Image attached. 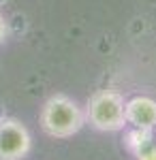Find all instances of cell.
<instances>
[{
    "mask_svg": "<svg viewBox=\"0 0 156 160\" xmlns=\"http://www.w3.org/2000/svg\"><path fill=\"white\" fill-rule=\"evenodd\" d=\"M39 124L51 139H69L86 126V111L71 96L54 94L43 102Z\"/></svg>",
    "mask_w": 156,
    "mask_h": 160,
    "instance_id": "6da1fadb",
    "label": "cell"
},
{
    "mask_svg": "<svg viewBox=\"0 0 156 160\" xmlns=\"http://www.w3.org/2000/svg\"><path fill=\"white\" fill-rule=\"evenodd\" d=\"M154 139V130H148V128H137V126H133L131 130L126 132V139H124V143H126V148L131 149V152H137V149L145 145L148 141H152Z\"/></svg>",
    "mask_w": 156,
    "mask_h": 160,
    "instance_id": "5b68a950",
    "label": "cell"
},
{
    "mask_svg": "<svg viewBox=\"0 0 156 160\" xmlns=\"http://www.w3.org/2000/svg\"><path fill=\"white\" fill-rule=\"evenodd\" d=\"M9 32H11V28H9V22H7V17L0 13V43H4V41L9 38Z\"/></svg>",
    "mask_w": 156,
    "mask_h": 160,
    "instance_id": "52a82bcc",
    "label": "cell"
},
{
    "mask_svg": "<svg viewBox=\"0 0 156 160\" xmlns=\"http://www.w3.org/2000/svg\"><path fill=\"white\" fill-rule=\"evenodd\" d=\"M133 154H135L137 160H156V141L154 139L148 141L145 145H141V148L137 149V152H133Z\"/></svg>",
    "mask_w": 156,
    "mask_h": 160,
    "instance_id": "8992f818",
    "label": "cell"
},
{
    "mask_svg": "<svg viewBox=\"0 0 156 160\" xmlns=\"http://www.w3.org/2000/svg\"><path fill=\"white\" fill-rule=\"evenodd\" d=\"M32 149V135L15 118H0V160H24Z\"/></svg>",
    "mask_w": 156,
    "mask_h": 160,
    "instance_id": "3957f363",
    "label": "cell"
},
{
    "mask_svg": "<svg viewBox=\"0 0 156 160\" xmlns=\"http://www.w3.org/2000/svg\"><path fill=\"white\" fill-rule=\"evenodd\" d=\"M126 124L137 126V128H148L156 130V100L150 96H133L126 100Z\"/></svg>",
    "mask_w": 156,
    "mask_h": 160,
    "instance_id": "277c9868",
    "label": "cell"
},
{
    "mask_svg": "<svg viewBox=\"0 0 156 160\" xmlns=\"http://www.w3.org/2000/svg\"><path fill=\"white\" fill-rule=\"evenodd\" d=\"M126 100L116 90H98L86 105V122L101 132H118L126 126Z\"/></svg>",
    "mask_w": 156,
    "mask_h": 160,
    "instance_id": "7a4b0ae2",
    "label": "cell"
}]
</instances>
